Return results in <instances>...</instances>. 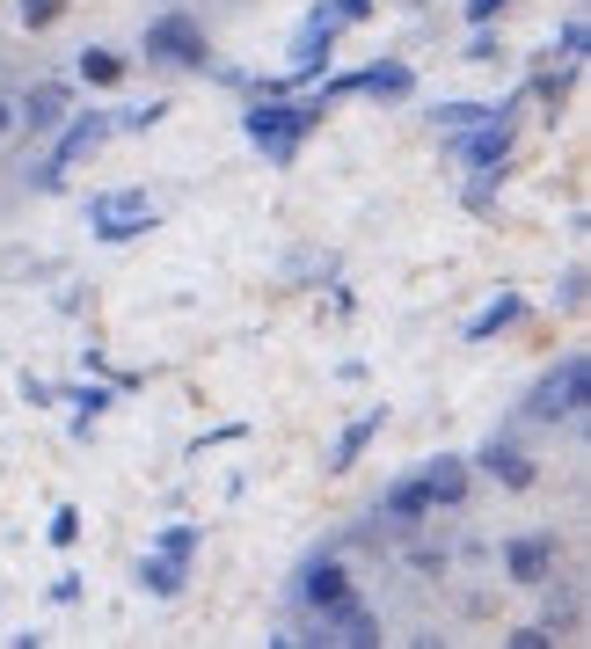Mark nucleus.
<instances>
[{
  "instance_id": "cd10ccee",
  "label": "nucleus",
  "mask_w": 591,
  "mask_h": 649,
  "mask_svg": "<svg viewBox=\"0 0 591 649\" xmlns=\"http://www.w3.org/2000/svg\"><path fill=\"white\" fill-rule=\"evenodd\" d=\"M512 0H468V23H490V15H504Z\"/></svg>"
},
{
  "instance_id": "aec40b11",
  "label": "nucleus",
  "mask_w": 591,
  "mask_h": 649,
  "mask_svg": "<svg viewBox=\"0 0 591 649\" xmlns=\"http://www.w3.org/2000/svg\"><path fill=\"white\" fill-rule=\"evenodd\" d=\"M153 548H161V554H183V562H190V554L205 548V526H161V532H153Z\"/></svg>"
},
{
  "instance_id": "f8f14e48",
  "label": "nucleus",
  "mask_w": 591,
  "mask_h": 649,
  "mask_svg": "<svg viewBox=\"0 0 591 649\" xmlns=\"http://www.w3.org/2000/svg\"><path fill=\"white\" fill-rule=\"evenodd\" d=\"M475 467H482V475H496L504 489H533V460L518 453L512 438H490V445L475 453Z\"/></svg>"
},
{
  "instance_id": "c85d7f7f",
  "label": "nucleus",
  "mask_w": 591,
  "mask_h": 649,
  "mask_svg": "<svg viewBox=\"0 0 591 649\" xmlns=\"http://www.w3.org/2000/svg\"><path fill=\"white\" fill-rule=\"evenodd\" d=\"M8 132H15V102H0V139H8Z\"/></svg>"
},
{
  "instance_id": "423d86ee",
  "label": "nucleus",
  "mask_w": 591,
  "mask_h": 649,
  "mask_svg": "<svg viewBox=\"0 0 591 649\" xmlns=\"http://www.w3.org/2000/svg\"><path fill=\"white\" fill-rule=\"evenodd\" d=\"M147 59H161V66H205L212 59V45H205V29L190 23V15H161V23H147Z\"/></svg>"
},
{
  "instance_id": "4468645a",
  "label": "nucleus",
  "mask_w": 591,
  "mask_h": 649,
  "mask_svg": "<svg viewBox=\"0 0 591 649\" xmlns=\"http://www.w3.org/2000/svg\"><path fill=\"white\" fill-rule=\"evenodd\" d=\"M423 511H439V504H431V489H423V475L417 481H394L387 497H380V518H394V526H417Z\"/></svg>"
},
{
  "instance_id": "7ed1b4c3",
  "label": "nucleus",
  "mask_w": 591,
  "mask_h": 649,
  "mask_svg": "<svg viewBox=\"0 0 591 649\" xmlns=\"http://www.w3.org/2000/svg\"><path fill=\"white\" fill-rule=\"evenodd\" d=\"M88 226H96V241H139L153 226L147 191H96L88 197Z\"/></svg>"
},
{
  "instance_id": "f257e3e1",
  "label": "nucleus",
  "mask_w": 591,
  "mask_h": 649,
  "mask_svg": "<svg viewBox=\"0 0 591 649\" xmlns=\"http://www.w3.org/2000/svg\"><path fill=\"white\" fill-rule=\"evenodd\" d=\"M321 110H329V96H256L242 110V124H248V139L263 146V161L271 169H293V154H299V139L321 124Z\"/></svg>"
},
{
  "instance_id": "39448f33",
  "label": "nucleus",
  "mask_w": 591,
  "mask_h": 649,
  "mask_svg": "<svg viewBox=\"0 0 591 649\" xmlns=\"http://www.w3.org/2000/svg\"><path fill=\"white\" fill-rule=\"evenodd\" d=\"M110 139V118H96V110H81L74 124H66V132H59V146H51V161L37 175H29V183H37V191H59V183H66V169H74L81 154H96V146Z\"/></svg>"
},
{
  "instance_id": "9b49d317",
  "label": "nucleus",
  "mask_w": 591,
  "mask_h": 649,
  "mask_svg": "<svg viewBox=\"0 0 591 649\" xmlns=\"http://www.w3.org/2000/svg\"><path fill=\"white\" fill-rule=\"evenodd\" d=\"M380 424H387V409H366V416H350V424H344V438L329 445V475H350V467L366 460V445L380 438Z\"/></svg>"
},
{
  "instance_id": "412c9836",
  "label": "nucleus",
  "mask_w": 591,
  "mask_h": 649,
  "mask_svg": "<svg viewBox=\"0 0 591 649\" xmlns=\"http://www.w3.org/2000/svg\"><path fill=\"white\" fill-rule=\"evenodd\" d=\"M45 532H51V548H74V540H81V511H74V504H59Z\"/></svg>"
},
{
  "instance_id": "393cba45",
  "label": "nucleus",
  "mask_w": 591,
  "mask_h": 649,
  "mask_svg": "<svg viewBox=\"0 0 591 649\" xmlns=\"http://www.w3.org/2000/svg\"><path fill=\"white\" fill-rule=\"evenodd\" d=\"M563 59H569V66L584 59V15H569V23H563Z\"/></svg>"
},
{
  "instance_id": "5701e85b",
  "label": "nucleus",
  "mask_w": 591,
  "mask_h": 649,
  "mask_svg": "<svg viewBox=\"0 0 591 649\" xmlns=\"http://www.w3.org/2000/svg\"><path fill=\"white\" fill-rule=\"evenodd\" d=\"M161 118H169V102H139V110H124V132H147V124H161Z\"/></svg>"
},
{
  "instance_id": "1a4fd4ad",
  "label": "nucleus",
  "mask_w": 591,
  "mask_h": 649,
  "mask_svg": "<svg viewBox=\"0 0 591 649\" xmlns=\"http://www.w3.org/2000/svg\"><path fill=\"white\" fill-rule=\"evenodd\" d=\"M66 102H74L66 81H37L23 96V110H15V124H23V132H59V124H66Z\"/></svg>"
},
{
  "instance_id": "4be33fe9",
  "label": "nucleus",
  "mask_w": 591,
  "mask_h": 649,
  "mask_svg": "<svg viewBox=\"0 0 591 649\" xmlns=\"http://www.w3.org/2000/svg\"><path fill=\"white\" fill-rule=\"evenodd\" d=\"M66 15V0H23V29H51Z\"/></svg>"
},
{
  "instance_id": "9d476101",
  "label": "nucleus",
  "mask_w": 591,
  "mask_h": 649,
  "mask_svg": "<svg viewBox=\"0 0 591 649\" xmlns=\"http://www.w3.org/2000/svg\"><path fill=\"white\" fill-rule=\"evenodd\" d=\"M417 88V73L402 66V59H372V66H358L350 73V96H380V102H402Z\"/></svg>"
},
{
  "instance_id": "f03ea898",
  "label": "nucleus",
  "mask_w": 591,
  "mask_h": 649,
  "mask_svg": "<svg viewBox=\"0 0 591 649\" xmlns=\"http://www.w3.org/2000/svg\"><path fill=\"white\" fill-rule=\"evenodd\" d=\"M584 394H591V358H584V351H563V365H547L541 387L526 394V416H541V424H555V416H584Z\"/></svg>"
},
{
  "instance_id": "20e7f679",
  "label": "nucleus",
  "mask_w": 591,
  "mask_h": 649,
  "mask_svg": "<svg viewBox=\"0 0 591 649\" xmlns=\"http://www.w3.org/2000/svg\"><path fill=\"white\" fill-rule=\"evenodd\" d=\"M453 154H460L475 175H504V161H512V102H504L496 118L468 124V132H453Z\"/></svg>"
},
{
  "instance_id": "6ab92c4d",
  "label": "nucleus",
  "mask_w": 591,
  "mask_h": 649,
  "mask_svg": "<svg viewBox=\"0 0 591 649\" xmlns=\"http://www.w3.org/2000/svg\"><path fill=\"white\" fill-rule=\"evenodd\" d=\"M431 118L445 124V132H468V124H482V118H496V102H439Z\"/></svg>"
},
{
  "instance_id": "a211bd4d",
  "label": "nucleus",
  "mask_w": 591,
  "mask_h": 649,
  "mask_svg": "<svg viewBox=\"0 0 591 649\" xmlns=\"http://www.w3.org/2000/svg\"><path fill=\"white\" fill-rule=\"evenodd\" d=\"M81 81H88V88H118L124 59H118V51H81Z\"/></svg>"
},
{
  "instance_id": "dca6fc26",
  "label": "nucleus",
  "mask_w": 591,
  "mask_h": 649,
  "mask_svg": "<svg viewBox=\"0 0 591 649\" xmlns=\"http://www.w3.org/2000/svg\"><path fill=\"white\" fill-rule=\"evenodd\" d=\"M299 599H307V605H336V599H350L344 570H336V562H307V570H299Z\"/></svg>"
},
{
  "instance_id": "b1692460",
  "label": "nucleus",
  "mask_w": 591,
  "mask_h": 649,
  "mask_svg": "<svg viewBox=\"0 0 591 649\" xmlns=\"http://www.w3.org/2000/svg\"><path fill=\"white\" fill-rule=\"evenodd\" d=\"M496 51H504V45L490 37V23H475V37H468V59H475V66H490Z\"/></svg>"
},
{
  "instance_id": "a878e982",
  "label": "nucleus",
  "mask_w": 591,
  "mask_h": 649,
  "mask_svg": "<svg viewBox=\"0 0 591 649\" xmlns=\"http://www.w3.org/2000/svg\"><path fill=\"white\" fill-rule=\"evenodd\" d=\"M329 15H336V23H366V15H372V0H329Z\"/></svg>"
},
{
  "instance_id": "ddd939ff",
  "label": "nucleus",
  "mask_w": 591,
  "mask_h": 649,
  "mask_svg": "<svg viewBox=\"0 0 591 649\" xmlns=\"http://www.w3.org/2000/svg\"><path fill=\"white\" fill-rule=\"evenodd\" d=\"M423 489H431V504H468V460H453V453H439L431 467H423Z\"/></svg>"
},
{
  "instance_id": "bb28decb",
  "label": "nucleus",
  "mask_w": 591,
  "mask_h": 649,
  "mask_svg": "<svg viewBox=\"0 0 591 649\" xmlns=\"http://www.w3.org/2000/svg\"><path fill=\"white\" fill-rule=\"evenodd\" d=\"M242 438H248V424H226V431H212V438H197V460L212 453V445H242Z\"/></svg>"
},
{
  "instance_id": "6e6552de",
  "label": "nucleus",
  "mask_w": 591,
  "mask_h": 649,
  "mask_svg": "<svg viewBox=\"0 0 591 649\" xmlns=\"http://www.w3.org/2000/svg\"><path fill=\"white\" fill-rule=\"evenodd\" d=\"M504 577L512 584H547L555 577V532H526L504 548Z\"/></svg>"
},
{
  "instance_id": "0eeeda50",
  "label": "nucleus",
  "mask_w": 591,
  "mask_h": 649,
  "mask_svg": "<svg viewBox=\"0 0 591 649\" xmlns=\"http://www.w3.org/2000/svg\"><path fill=\"white\" fill-rule=\"evenodd\" d=\"M293 642H350V649H372V642H380V621H372L358 599H336V605H315V635H293Z\"/></svg>"
},
{
  "instance_id": "2eb2a0df",
  "label": "nucleus",
  "mask_w": 591,
  "mask_h": 649,
  "mask_svg": "<svg viewBox=\"0 0 591 649\" xmlns=\"http://www.w3.org/2000/svg\"><path fill=\"white\" fill-rule=\"evenodd\" d=\"M183 577H190V562H183V554H161V548H153L147 562H139V584H147L153 599H175V591H183Z\"/></svg>"
},
{
  "instance_id": "f3484780",
  "label": "nucleus",
  "mask_w": 591,
  "mask_h": 649,
  "mask_svg": "<svg viewBox=\"0 0 591 649\" xmlns=\"http://www.w3.org/2000/svg\"><path fill=\"white\" fill-rule=\"evenodd\" d=\"M518 314H526V299H518V292H496L490 307H482V314H475V321H468V343H490L496 329H512Z\"/></svg>"
}]
</instances>
